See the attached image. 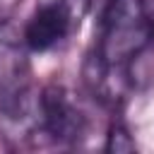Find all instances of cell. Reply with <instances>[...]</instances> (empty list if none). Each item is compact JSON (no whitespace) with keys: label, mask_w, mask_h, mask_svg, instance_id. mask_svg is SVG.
Segmentation results:
<instances>
[{"label":"cell","mask_w":154,"mask_h":154,"mask_svg":"<svg viewBox=\"0 0 154 154\" xmlns=\"http://www.w3.org/2000/svg\"><path fill=\"white\" fill-rule=\"evenodd\" d=\"M72 26V7L67 0H41L24 26V43L31 51H48L67 36Z\"/></svg>","instance_id":"7a4b0ae2"},{"label":"cell","mask_w":154,"mask_h":154,"mask_svg":"<svg viewBox=\"0 0 154 154\" xmlns=\"http://www.w3.org/2000/svg\"><path fill=\"white\" fill-rule=\"evenodd\" d=\"M41 118H43V130L55 142H75L84 130V118L63 87H46L43 89Z\"/></svg>","instance_id":"3957f363"},{"label":"cell","mask_w":154,"mask_h":154,"mask_svg":"<svg viewBox=\"0 0 154 154\" xmlns=\"http://www.w3.org/2000/svg\"><path fill=\"white\" fill-rule=\"evenodd\" d=\"M22 70L24 60L19 46L0 29V106L10 113H17L22 106Z\"/></svg>","instance_id":"277c9868"},{"label":"cell","mask_w":154,"mask_h":154,"mask_svg":"<svg viewBox=\"0 0 154 154\" xmlns=\"http://www.w3.org/2000/svg\"><path fill=\"white\" fill-rule=\"evenodd\" d=\"M142 7H144V14H147L149 24L154 26V0H142Z\"/></svg>","instance_id":"5b68a950"},{"label":"cell","mask_w":154,"mask_h":154,"mask_svg":"<svg viewBox=\"0 0 154 154\" xmlns=\"http://www.w3.org/2000/svg\"><path fill=\"white\" fill-rule=\"evenodd\" d=\"M154 38L142 0H108L99 24L96 53L87 63V82L101 91L103 99L120 94L128 65Z\"/></svg>","instance_id":"6da1fadb"}]
</instances>
